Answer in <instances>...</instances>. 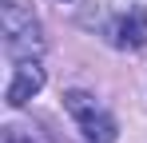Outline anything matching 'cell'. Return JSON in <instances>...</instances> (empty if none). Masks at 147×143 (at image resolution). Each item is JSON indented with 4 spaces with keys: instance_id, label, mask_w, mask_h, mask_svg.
Segmentation results:
<instances>
[{
    "instance_id": "1",
    "label": "cell",
    "mask_w": 147,
    "mask_h": 143,
    "mask_svg": "<svg viewBox=\"0 0 147 143\" xmlns=\"http://www.w3.org/2000/svg\"><path fill=\"white\" fill-rule=\"evenodd\" d=\"M0 32H4V52L8 60H36L44 52V36H40V24L28 12L20 0H4L0 4Z\"/></svg>"
},
{
    "instance_id": "2",
    "label": "cell",
    "mask_w": 147,
    "mask_h": 143,
    "mask_svg": "<svg viewBox=\"0 0 147 143\" xmlns=\"http://www.w3.org/2000/svg\"><path fill=\"white\" fill-rule=\"evenodd\" d=\"M64 107L80 123V131H84L88 143H115V119L107 115L88 92H68L64 95Z\"/></svg>"
},
{
    "instance_id": "3",
    "label": "cell",
    "mask_w": 147,
    "mask_h": 143,
    "mask_svg": "<svg viewBox=\"0 0 147 143\" xmlns=\"http://www.w3.org/2000/svg\"><path fill=\"white\" fill-rule=\"evenodd\" d=\"M40 88H44V68H40L36 60H20V64L12 68V80H8L4 99H8V107H24Z\"/></svg>"
},
{
    "instance_id": "4",
    "label": "cell",
    "mask_w": 147,
    "mask_h": 143,
    "mask_svg": "<svg viewBox=\"0 0 147 143\" xmlns=\"http://www.w3.org/2000/svg\"><path fill=\"white\" fill-rule=\"evenodd\" d=\"M111 44L127 48V52H139L147 44V12L143 8H131V12H123L119 20L111 24Z\"/></svg>"
},
{
    "instance_id": "5",
    "label": "cell",
    "mask_w": 147,
    "mask_h": 143,
    "mask_svg": "<svg viewBox=\"0 0 147 143\" xmlns=\"http://www.w3.org/2000/svg\"><path fill=\"white\" fill-rule=\"evenodd\" d=\"M4 143H32V139H28V135H20L16 127H8V135H4Z\"/></svg>"
}]
</instances>
